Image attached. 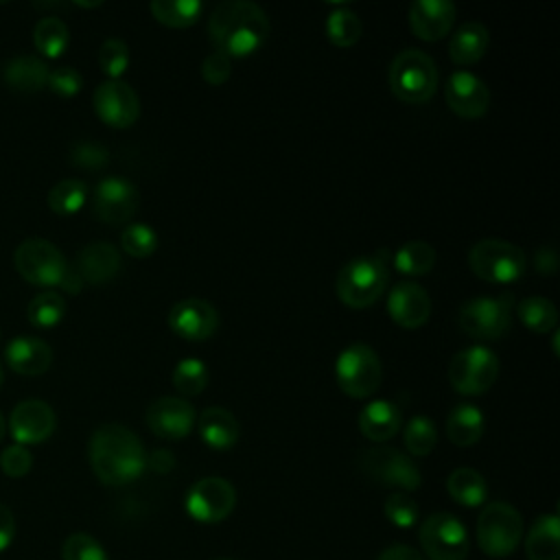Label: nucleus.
<instances>
[{
    "mask_svg": "<svg viewBox=\"0 0 560 560\" xmlns=\"http://www.w3.org/2000/svg\"><path fill=\"white\" fill-rule=\"evenodd\" d=\"M269 18L256 2L228 0L217 4L208 18V37L214 50L230 59L254 55L269 37Z\"/></svg>",
    "mask_w": 560,
    "mask_h": 560,
    "instance_id": "f257e3e1",
    "label": "nucleus"
},
{
    "mask_svg": "<svg viewBox=\"0 0 560 560\" xmlns=\"http://www.w3.org/2000/svg\"><path fill=\"white\" fill-rule=\"evenodd\" d=\"M88 457L94 475L107 486L131 483L147 468V453L140 438L116 422L103 424L92 433Z\"/></svg>",
    "mask_w": 560,
    "mask_h": 560,
    "instance_id": "f03ea898",
    "label": "nucleus"
},
{
    "mask_svg": "<svg viewBox=\"0 0 560 560\" xmlns=\"http://www.w3.org/2000/svg\"><path fill=\"white\" fill-rule=\"evenodd\" d=\"M387 282H389L387 256L378 252V254L357 256L348 260L335 278V291L346 306L368 308L385 293Z\"/></svg>",
    "mask_w": 560,
    "mask_h": 560,
    "instance_id": "7ed1b4c3",
    "label": "nucleus"
},
{
    "mask_svg": "<svg viewBox=\"0 0 560 560\" xmlns=\"http://www.w3.org/2000/svg\"><path fill=\"white\" fill-rule=\"evenodd\" d=\"M387 79L398 101L422 105L431 101L438 90V66L424 50L405 48L394 57Z\"/></svg>",
    "mask_w": 560,
    "mask_h": 560,
    "instance_id": "20e7f679",
    "label": "nucleus"
},
{
    "mask_svg": "<svg viewBox=\"0 0 560 560\" xmlns=\"http://www.w3.org/2000/svg\"><path fill=\"white\" fill-rule=\"evenodd\" d=\"M468 267L483 282L512 284L525 276L527 256L512 241L481 238L468 249Z\"/></svg>",
    "mask_w": 560,
    "mask_h": 560,
    "instance_id": "39448f33",
    "label": "nucleus"
},
{
    "mask_svg": "<svg viewBox=\"0 0 560 560\" xmlns=\"http://www.w3.org/2000/svg\"><path fill=\"white\" fill-rule=\"evenodd\" d=\"M335 381L350 398L372 396L383 381V363L374 348L361 341L346 346L335 361Z\"/></svg>",
    "mask_w": 560,
    "mask_h": 560,
    "instance_id": "423d86ee",
    "label": "nucleus"
},
{
    "mask_svg": "<svg viewBox=\"0 0 560 560\" xmlns=\"http://www.w3.org/2000/svg\"><path fill=\"white\" fill-rule=\"evenodd\" d=\"M512 311H514L512 293H501L497 298L479 295L462 304L457 322L468 337L479 341H494L510 330Z\"/></svg>",
    "mask_w": 560,
    "mask_h": 560,
    "instance_id": "0eeeda50",
    "label": "nucleus"
},
{
    "mask_svg": "<svg viewBox=\"0 0 560 560\" xmlns=\"http://www.w3.org/2000/svg\"><path fill=\"white\" fill-rule=\"evenodd\" d=\"M523 538V518L516 508L503 501L488 503L477 518V542L486 556L505 558Z\"/></svg>",
    "mask_w": 560,
    "mask_h": 560,
    "instance_id": "6e6552de",
    "label": "nucleus"
},
{
    "mask_svg": "<svg viewBox=\"0 0 560 560\" xmlns=\"http://www.w3.org/2000/svg\"><path fill=\"white\" fill-rule=\"evenodd\" d=\"M13 262L20 276L37 287H59L70 267L61 249L39 236L22 241L15 247Z\"/></svg>",
    "mask_w": 560,
    "mask_h": 560,
    "instance_id": "1a4fd4ad",
    "label": "nucleus"
},
{
    "mask_svg": "<svg viewBox=\"0 0 560 560\" xmlns=\"http://www.w3.org/2000/svg\"><path fill=\"white\" fill-rule=\"evenodd\" d=\"M359 468L376 483L413 492L422 483V475L413 459L394 446H372L361 451Z\"/></svg>",
    "mask_w": 560,
    "mask_h": 560,
    "instance_id": "9d476101",
    "label": "nucleus"
},
{
    "mask_svg": "<svg viewBox=\"0 0 560 560\" xmlns=\"http://www.w3.org/2000/svg\"><path fill=\"white\" fill-rule=\"evenodd\" d=\"M499 376V359L486 346L459 350L448 365V383L462 396L486 394Z\"/></svg>",
    "mask_w": 560,
    "mask_h": 560,
    "instance_id": "9b49d317",
    "label": "nucleus"
},
{
    "mask_svg": "<svg viewBox=\"0 0 560 560\" xmlns=\"http://www.w3.org/2000/svg\"><path fill=\"white\" fill-rule=\"evenodd\" d=\"M420 545L429 560H466L468 534L459 518L448 512H435L420 525Z\"/></svg>",
    "mask_w": 560,
    "mask_h": 560,
    "instance_id": "f8f14e48",
    "label": "nucleus"
},
{
    "mask_svg": "<svg viewBox=\"0 0 560 560\" xmlns=\"http://www.w3.org/2000/svg\"><path fill=\"white\" fill-rule=\"evenodd\" d=\"M236 503L234 486L223 477H203L186 494V510L199 523H219L230 516Z\"/></svg>",
    "mask_w": 560,
    "mask_h": 560,
    "instance_id": "ddd939ff",
    "label": "nucleus"
},
{
    "mask_svg": "<svg viewBox=\"0 0 560 560\" xmlns=\"http://www.w3.org/2000/svg\"><path fill=\"white\" fill-rule=\"evenodd\" d=\"M94 109L105 125L127 129L140 116V98L127 81L107 79L94 90Z\"/></svg>",
    "mask_w": 560,
    "mask_h": 560,
    "instance_id": "4468645a",
    "label": "nucleus"
},
{
    "mask_svg": "<svg viewBox=\"0 0 560 560\" xmlns=\"http://www.w3.org/2000/svg\"><path fill=\"white\" fill-rule=\"evenodd\" d=\"M140 206L138 188L125 177H105L96 184L92 208L94 214L112 225L127 223Z\"/></svg>",
    "mask_w": 560,
    "mask_h": 560,
    "instance_id": "2eb2a0df",
    "label": "nucleus"
},
{
    "mask_svg": "<svg viewBox=\"0 0 560 560\" xmlns=\"http://www.w3.org/2000/svg\"><path fill=\"white\" fill-rule=\"evenodd\" d=\"M168 326L186 341H206L219 328V311L203 298H184L171 306Z\"/></svg>",
    "mask_w": 560,
    "mask_h": 560,
    "instance_id": "dca6fc26",
    "label": "nucleus"
},
{
    "mask_svg": "<svg viewBox=\"0 0 560 560\" xmlns=\"http://www.w3.org/2000/svg\"><path fill=\"white\" fill-rule=\"evenodd\" d=\"M147 424L162 440H182L197 424L195 407L179 396H160L147 407Z\"/></svg>",
    "mask_w": 560,
    "mask_h": 560,
    "instance_id": "f3484780",
    "label": "nucleus"
},
{
    "mask_svg": "<svg viewBox=\"0 0 560 560\" xmlns=\"http://www.w3.org/2000/svg\"><path fill=\"white\" fill-rule=\"evenodd\" d=\"M57 427V416L46 400L26 398L20 400L9 418L11 435L18 444H39L52 435Z\"/></svg>",
    "mask_w": 560,
    "mask_h": 560,
    "instance_id": "a211bd4d",
    "label": "nucleus"
},
{
    "mask_svg": "<svg viewBox=\"0 0 560 560\" xmlns=\"http://www.w3.org/2000/svg\"><path fill=\"white\" fill-rule=\"evenodd\" d=\"M444 101L453 114L472 120L481 118L490 107L488 85L472 72L457 70L448 77L444 88Z\"/></svg>",
    "mask_w": 560,
    "mask_h": 560,
    "instance_id": "6ab92c4d",
    "label": "nucleus"
},
{
    "mask_svg": "<svg viewBox=\"0 0 560 560\" xmlns=\"http://www.w3.org/2000/svg\"><path fill=\"white\" fill-rule=\"evenodd\" d=\"M387 313L400 328L416 330L424 326L431 315V298L420 282L400 280L387 295Z\"/></svg>",
    "mask_w": 560,
    "mask_h": 560,
    "instance_id": "aec40b11",
    "label": "nucleus"
},
{
    "mask_svg": "<svg viewBox=\"0 0 560 560\" xmlns=\"http://www.w3.org/2000/svg\"><path fill=\"white\" fill-rule=\"evenodd\" d=\"M457 7L448 0H416L409 7V26L422 42H438L451 33Z\"/></svg>",
    "mask_w": 560,
    "mask_h": 560,
    "instance_id": "412c9836",
    "label": "nucleus"
},
{
    "mask_svg": "<svg viewBox=\"0 0 560 560\" xmlns=\"http://www.w3.org/2000/svg\"><path fill=\"white\" fill-rule=\"evenodd\" d=\"M79 276L88 284H105L114 280L122 267L120 252L107 241H94L79 249L74 262Z\"/></svg>",
    "mask_w": 560,
    "mask_h": 560,
    "instance_id": "4be33fe9",
    "label": "nucleus"
},
{
    "mask_svg": "<svg viewBox=\"0 0 560 560\" xmlns=\"http://www.w3.org/2000/svg\"><path fill=\"white\" fill-rule=\"evenodd\" d=\"M9 368L24 376L44 374L52 363V348L39 337H15L4 348Z\"/></svg>",
    "mask_w": 560,
    "mask_h": 560,
    "instance_id": "5701e85b",
    "label": "nucleus"
},
{
    "mask_svg": "<svg viewBox=\"0 0 560 560\" xmlns=\"http://www.w3.org/2000/svg\"><path fill=\"white\" fill-rule=\"evenodd\" d=\"M402 427V409L394 400H370L359 413V429L372 442L394 438Z\"/></svg>",
    "mask_w": 560,
    "mask_h": 560,
    "instance_id": "b1692460",
    "label": "nucleus"
},
{
    "mask_svg": "<svg viewBox=\"0 0 560 560\" xmlns=\"http://www.w3.org/2000/svg\"><path fill=\"white\" fill-rule=\"evenodd\" d=\"M197 431L206 446L214 451H228L236 444L241 427L236 416L225 407H206L197 416Z\"/></svg>",
    "mask_w": 560,
    "mask_h": 560,
    "instance_id": "393cba45",
    "label": "nucleus"
},
{
    "mask_svg": "<svg viewBox=\"0 0 560 560\" xmlns=\"http://www.w3.org/2000/svg\"><path fill=\"white\" fill-rule=\"evenodd\" d=\"M48 72L50 70L42 57L22 52L4 63L2 79L15 92H39L48 81Z\"/></svg>",
    "mask_w": 560,
    "mask_h": 560,
    "instance_id": "a878e982",
    "label": "nucleus"
},
{
    "mask_svg": "<svg viewBox=\"0 0 560 560\" xmlns=\"http://www.w3.org/2000/svg\"><path fill=\"white\" fill-rule=\"evenodd\" d=\"M490 46V33L481 22H464L455 28L448 42L451 61L457 66L477 63Z\"/></svg>",
    "mask_w": 560,
    "mask_h": 560,
    "instance_id": "bb28decb",
    "label": "nucleus"
},
{
    "mask_svg": "<svg viewBox=\"0 0 560 560\" xmlns=\"http://www.w3.org/2000/svg\"><path fill=\"white\" fill-rule=\"evenodd\" d=\"M486 429V418L479 407L470 402H459L448 411L446 435L455 446H472L481 440Z\"/></svg>",
    "mask_w": 560,
    "mask_h": 560,
    "instance_id": "cd10ccee",
    "label": "nucleus"
},
{
    "mask_svg": "<svg viewBox=\"0 0 560 560\" xmlns=\"http://www.w3.org/2000/svg\"><path fill=\"white\" fill-rule=\"evenodd\" d=\"M525 556L529 560H560V521L556 514H542L529 527Z\"/></svg>",
    "mask_w": 560,
    "mask_h": 560,
    "instance_id": "c85d7f7f",
    "label": "nucleus"
},
{
    "mask_svg": "<svg viewBox=\"0 0 560 560\" xmlns=\"http://www.w3.org/2000/svg\"><path fill=\"white\" fill-rule=\"evenodd\" d=\"M446 490L453 501H457L459 505H466V508H477L488 497V483H486L483 475L468 466L455 468L448 475Z\"/></svg>",
    "mask_w": 560,
    "mask_h": 560,
    "instance_id": "c756f323",
    "label": "nucleus"
},
{
    "mask_svg": "<svg viewBox=\"0 0 560 560\" xmlns=\"http://www.w3.org/2000/svg\"><path fill=\"white\" fill-rule=\"evenodd\" d=\"M438 254L427 241H407L394 254V267L407 278H420L435 267Z\"/></svg>",
    "mask_w": 560,
    "mask_h": 560,
    "instance_id": "7c9ffc66",
    "label": "nucleus"
},
{
    "mask_svg": "<svg viewBox=\"0 0 560 560\" xmlns=\"http://www.w3.org/2000/svg\"><path fill=\"white\" fill-rule=\"evenodd\" d=\"M149 11L155 22H160L168 28H188L201 18L203 2H199V0H153L149 4Z\"/></svg>",
    "mask_w": 560,
    "mask_h": 560,
    "instance_id": "2f4dec72",
    "label": "nucleus"
},
{
    "mask_svg": "<svg viewBox=\"0 0 560 560\" xmlns=\"http://www.w3.org/2000/svg\"><path fill=\"white\" fill-rule=\"evenodd\" d=\"M516 315L525 328L534 335H547L556 330L558 311L556 304L542 295H529L516 306Z\"/></svg>",
    "mask_w": 560,
    "mask_h": 560,
    "instance_id": "473e14b6",
    "label": "nucleus"
},
{
    "mask_svg": "<svg viewBox=\"0 0 560 560\" xmlns=\"http://www.w3.org/2000/svg\"><path fill=\"white\" fill-rule=\"evenodd\" d=\"M33 42H35V48L48 57V59H55L59 57L66 48H68V42H70V31L66 26V22L57 15H44L37 20L35 28H33Z\"/></svg>",
    "mask_w": 560,
    "mask_h": 560,
    "instance_id": "72a5a7b5",
    "label": "nucleus"
},
{
    "mask_svg": "<svg viewBox=\"0 0 560 560\" xmlns=\"http://www.w3.org/2000/svg\"><path fill=\"white\" fill-rule=\"evenodd\" d=\"M363 35V22L350 7H337L326 18V37L339 48L354 46Z\"/></svg>",
    "mask_w": 560,
    "mask_h": 560,
    "instance_id": "f704fd0d",
    "label": "nucleus"
},
{
    "mask_svg": "<svg viewBox=\"0 0 560 560\" xmlns=\"http://www.w3.org/2000/svg\"><path fill=\"white\" fill-rule=\"evenodd\" d=\"M46 201L55 214H74L88 201V184L77 177L61 179L48 190Z\"/></svg>",
    "mask_w": 560,
    "mask_h": 560,
    "instance_id": "c9c22d12",
    "label": "nucleus"
},
{
    "mask_svg": "<svg viewBox=\"0 0 560 560\" xmlns=\"http://www.w3.org/2000/svg\"><path fill=\"white\" fill-rule=\"evenodd\" d=\"M63 313L66 300L57 291H42L26 306V317L35 328L57 326L63 319Z\"/></svg>",
    "mask_w": 560,
    "mask_h": 560,
    "instance_id": "e433bc0d",
    "label": "nucleus"
},
{
    "mask_svg": "<svg viewBox=\"0 0 560 560\" xmlns=\"http://www.w3.org/2000/svg\"><path fill=\"white\" fill-rule=\"evenodd\" d=\"M171 381H173L175 389L182 396H197V394H201L208 387L210 374H208V368H206V363L201 359L186 357V359H182L173 368Z\"/></svg>",
    "mask_w": 560,
    "mask_h": 560,
    "instance_id": "4c0bfd02",
    "label": "nucleus"
},
{
    "mask_svg": "<svg viewBox=\"0 0 560 560\" xmlns=\"http://www.w3.org/2000/svg\"><path fill=\"white\" fill-rule=\"evenodd\" d=\"M405 448L413 457H427L438 444V429L429 416H413L402 431Z\"/></svg>",
    "mask_w": 560,
    "mask_h": 560,
    "instance_id": "58836bf2",
    "label": "nucleus"
},
{
    "mask_svg": "<svg viewBox=\"0 0 560 560\" xmlns=\"http://www.w3.org/2000/svg\"><path fill=\"white\" fill-rule=\"evenodd\" d=\"M120 245L131 258H147L158 249V234L149 223H129L120 232Z\"/></svg>",
    "mask_w": 560,
    "mask_h": 560,
    "instance_id": "ea45409f",
    "label": "nucleus"
},
{
    "mask_svg": "<svg viewBox=\"0 0 560 560\" xmlns=\"http://www.w3.org/2000/svg\"><path fill=\"white\" fill-rule=\"evenodd\" d=\"M98 66L109 79H120L129 66V46L118 37L105 39L98 48Z\"/></svg>",
    "mask_w": 560,
    "mask_h": 560,
    "instance_id": "a19ab883",
    "label": "nucleus"
},
{
    "mask_svg": "<svg viewBox=\"0 0 560 560\" xmlns=\"http://www.w3.org/2000/svg\"><path fill=\"white\" fill-rule=\"evenodd\" d=\"M61 560H107V553L96 538L85 532H77L63 540Z\"/></svg>",
    "mask_w": 560,
    "mask_h": 560,
    "instance_id": "79ce46f5",
    "label": "nucleus"
},
{
    "mask_svg": "<svg viewBox=\"0 0 560 560\" xmlns=\"http://www.w3.org/2000/svg\"><path fill=\"white\" fill-rule=\"evenodd\" d=\"M383 512L396 527H411L418 521V503L405 492H392L385 499Z\"/></svg>",
    "mask_w": 560,
    "mask_h": 560,
    "instance_id": "37998d69",
    "label": "nucleus"
},
{
    "mask_svg": "<svg viewBox=\"0 0 560 560\" xmlns=\"http://www.w3.org/2000/svg\"><path fill=\"white\" fill-rule=\"evenodd\" d=\"M70 162L79 168H88V171H96L103 168L109 162V151L92 140H83L77 142L70 151Z\"/></svg>",
    "mask_w": 560,
    "mask_h": 560,
    "instance_id": "c03bdc74",
    "label": "nucleus"
},
{
    "mask_svg": "<svg viewBox=\"0 0 560 560\" xmlns=\"http://www.w3.org/2000/svg\"><path fill=\"white\" fill-rule=\"evenodd\" d=\"M33 466V455L22 444H11L0 455V468L7 477H24Z\"/></svg>",
    "mask_w": 560,
    "mask_h": 560,
    "instance_id": "a18cd8bd",
    "label": "nucleus"
},
{
    "mask_svg": "<svg viewBox=\"0 0 560 560\" xmlns=\"http://www.w3.org/2000/svg\"><path fill=\"white\" fill-rule=\"evenodd\" d=\"M46 85H48L55 94H59V96H74V94H79V90L83 88V79H81V74H79L77 68H72V66H59V68H55V70L48 72Z\"/></svg>",
    "mask_w": 560,
    "mask_h": 560,
    "instance_id": "49530a36",
    "label": "nucleus"
},
{
    "mask_svg": "<svg viewBox=\"0 0 560 560\" xmlns=\"http://www.w3.org/2000/svg\"><path fill=\"white\" fill-rule=\"evenodd\" d=\"M232 72V59L219 50H212L210 55H206L203 63H201V77L206 83L210 85H223L230 79Z\"/></svg>",
    "mask_w": 560,
    "mask_h": 560,
    "instance_id": "de8ad7c7",
    "label": "nucleus"
},
{
    "mask_svg": "<svg viewBox=\"0 0 560 560\" xmlns=\"http://www.w3.org/2000/svg\"><path fill=\"white\" fill-rule=\"evenodd\" d=\"M15 536V518L13 512L0 503V551H4Z\"/></svg>",
    "mask_w": 560,
    "mask_h": 560,
    "instance_id": "09e8293b",
    "label": "nucleus"
},
{
    "mask_svg": "<svg viewBox=\"0 0 560 560\" xmlns=\"http://www.w3.org/2000/svg\"><path fill=\"white\" fill-rule=\"evenodd\" d=\"M376 560H424V558L420 556V551H416L409 545H392L383 549Z\"/></svg>",
    "mask_w": 560,
    "mask_h": 560,
    "instance_id": "8fccbe9b",
    "label": "nucleus"
},
{
    "mask_svg": "<svg viewBox=\"0 0 560 560\" xmlns=\"http://www.w3.org/2000/svg\"><path fill=\"white\" fill-rule=\"evenodd\" d=\"M147 466H151L158 472H168L175 466V457L171 451L160 448V451H153L151 457H147Z\"/></svg>",
    "mask_w": 560,
    "mask_h": 560,
    "instance_id": "3c124183",
    "label": "nucleus"
},
{
    "mask_svg": "<svg viewBox=\"0 0 560 560\" xmlns=\"http://www.w3.org/2000/svg\"><path fill=\"white\" fill-rule=\"evenodd\" d=\"M534 262H536V271H540V273H553L558 269V256L549 247L538 249Z\"/></svg>",
    "mask_w": 560,
    "mask_h": 560,
    "instance_id": "603ef678",
    "label": "nucleus"
},
{
    "mask_svg": "<svg viewBox=\"0 0 560 560\" xmlns=\"http://www.w3.org/2000/svg\"><path fill=\"white\" fill-rule=\"evenodd\" d=\"M4 433H7V422H4V416L0 413V440L4 438Z\"/></svg>",
    "mask_w": 560,
    "mask_h": 560,
    "instance_id": "864d4df0",
    "label": "nucleus"
},
{
    "mask_svg": "<svg viewBox=\"0 0 560 560\" xmlns=\"http://www.w3.org/2000/svg\"><path fill=\"white\" fill-rule=\"evenodd\" d=\"M2 378H4V372H2V368H0V385H2Z\"/></svg>",
    "mask_w": 560,
    "mask_h": 560,
    "instance_id": "5fc2aeb1",
    "label": "nucleus"
},
{
    "mask_svg": "<svg viewBox=\"0 0 560 560\" xmlns=\"http://www.w3.org/2000/svg\"><path fill=\"white\" fill-rule=\"evenodd\" d=\"M221 560H234V558H221Z\"/></svg>",
    "mask_w": 560,
    "mask_h": 560,
    "instance_id": "6e6d98bb",
    "label": "nucleus"
}]
</instances>
